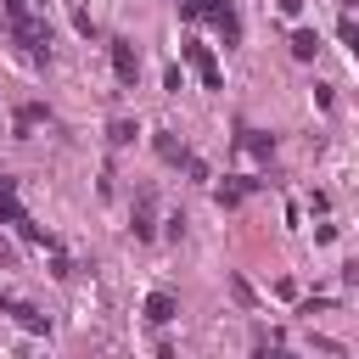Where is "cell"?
I'll return each instance as SVG.
<instances>
[{
    "label": "cell",
    "instance_id": "obj_1",
    "mask_svg": "<svg viewBox=\"0 0 359 359\" xmlns=\"http://www.w3.org/2000/svg\"><path fill=\"white\" fill-rule=\"evenodd\" d=\"M191 17H213L224 28V45L241 39V22H236V0H191Z\"/></svg>",
    "mask_w": 359,
    "mask_h": 359
},
{
    "label": "cell",
    "instance_id": "obj_2",
    "mask_svg": "<svg viewBox=\"0 0 359 359\" xmlns=\"http://www.w3.org/2000/svg\"><path fill=\"white\" fill-rule=\"evenodd\" d=\"M112 67H118V84H135L140 56H135V45H129V39H112Z\"/></svg>",
    "mask_w": 359,
    "mask_h": 359
},
{
    "label": "cell",
    "instance_id": "obj_3",
    "mask_svg": "<svg viewBox=\"0 0 359 359\" xmlns=\"http://www.w3.org/2000/svg\"><path fill=\"white\" fill-rule=\"evenodd\" d=\"M185 62L202 73V84H208V90H219V62H213V50H208V45H185Z\"/></svg>",
    "mask_w": 359,
    "mask_h": 359
},
{
    "label": "cell",
    "instance_id": "obj_4",
    "mask_svg": "<svg viewBox=\"0 0 359 359\" xmlns=\"http://www.w3.org/2000/svg\"><path fill=\"white\" fill-rule=\"evenodd\" d=\"M146 320H151V325H168V320H174V297H168V292H151V297H146Z\"/></svg>",
    "mask_w": 359,
    "mask_h": 359
},
{
    "label": "cell",
    "instance_id": "obj_5",
    "mask_svg": "<svg viewBox=\"0 0 359 359\" xmlns=\"http://www.w3.org/2000/svg\"><path fill=\"white\" fill-rule=\"evenodd\" d=\"M0 219H6V224H22V219H28V213H22V202H17L11 191H0Z\"/></svg>",
    "mask_w": 359,
    "mask_h": 359
},
{
    "label": "cell",
    "instance_id": "obj_6",
    "mask_svg": "<svg viewBox=\"0 0 359 359\" xmlns=\"http://www.w3.org/2000/svg\"><path fill=\"white\" fill-rule=\"evenodd\" d=\"M314 50H320V39H314L309 28H303V34H292V56H303V62H309Z\"/></svg>",
    "mask_w": 359,
    "mask_h": 359
},
{
    "label": "cell",
    "instance_id": "obj_7",
    "mask_svg": "<svg viewBox=\"0 0 359 359\" xmlns=\"http://www.w3.org/2000/svg\"><path fill=\"white\" fill-rule=\"evenodd\" d=\"M45 118H50V112H45V107H39V101H28V107H22V112H17V123H22V129H34V123H45Z\"/></svg>",
    "mask_w": 359,
    "mask_h": 359
},
{
    "label": "cell",
    "instance_id": "obj_8",
    "mask_svg": "<svg viewBox=\"0 0 359 359\" xmlns=\"http://www.w3.org/2000/svg\"><path fill=\"white\" fill-rule=\"evenodd\" d=\"M135 135H140V129H135V123H129V118H112V146H129V140H135Z\"/></svg>",
    "mask_w": 359,
    "mask_h": 359
},
{
    "label": "cell",
    "instance_id": "obj_9",
    "mask_svg": "<svg viewBox=\"0 0 359 359\" xmlns=\"http://www.w3.org/2000/svg\"><path fill=\"white\" fill-rule=\"evenodd\" d=\"M157 151H163V157H168V163H185V146H180V140H168V135H163V140H157Z\"/></svg>",
    "mask_w": 359,
    "mask_h": 359
},
{
    "label": "cell",
    "instance_id": "obj_10",
    "mask_svg": "<svg viewBox=\"0 0 359 359\" xmlns=\"http://www.w3.org/2000/svg\"><path fill=\"white\" fill-rule=\"evenodd\" d=\"M0 264H17V252H11V241L0 236Z\"/></svg>",
    "mask_w": 359,
    "mask_h": 359
},
{
    "label": "cell",
    "instance_id": "obj_11",
    "mask_svg": "<svg viewBox=\"0 0 359 359\" xmlns=\"http://www.w3.org/2000/svg\"><path fill=\"white\" fill-rule=\"evenodd\" d=\"M280 11H286V17H297V11H303V0H280Z\"/></svg>",
    "mask_w": 359,
    "mask_h": 359
},
{
    "label": "cell",
    "instance_id": "obj_12",
    "mask_svg": "<svg viewBox=\"0 0 359 359\" xmlns=\"http://www.w3.org/2000/svg\"><path fill=\"white\" fill-rule=\"evenodd\" d=\"M17 11H28V0H6V17H17Z\"/></svg>",
    "mask_w": 359,
    "mask_h": 359
}]
</instances>
